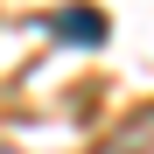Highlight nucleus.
<instances>
[{
    "instance_id": "1",
    "label": "nucleus",
    "mask_w": 154,
    "mask_h": 154,
    "mask_svg": "<svg viewBox=\"0 0 154 154\" xmlns=\"http://www.w3.org/2000/svg\"><path fill=\"white\" fill-rule=\"evenodd\" d=\"M91 154H154V105H133Z\"/></svg>"
},
{
    "instance_id": "2",
    "label": "nucleus",
    "mask_w": 154,
    "mask_h": 154,
    "mask_svg": "<svg viewBox=\"0 0 154 154\" xmlns=\"http://www.w3.org/2000/svg\"><path fill=\"white\" fill-rule=\"evenodd\" d=\"M63 42H77V49H98L105 42V14L98 7H56V21H49Z\"/></svg>"
}]
</instances>
